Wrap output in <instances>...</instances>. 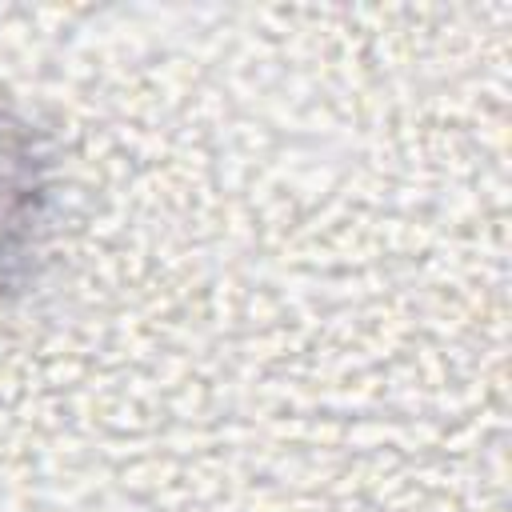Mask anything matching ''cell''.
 Listing matches in <instances>:
<instances>
[{
  "label": "cell",
  "mask_w": 512,
  "mask_h": 512,
  "mask_svg": "<svg viewBox=\"0 0 512 512\" xmlns=\"http://www.w3.org/2000/svg\"><path fill=\"white\" fill-rule=\"evenodd\" d=\"M52 220V164L12 108L0 104V296L20 292L48 240Z\"/></svg>",
  "instance_id": "cell-1"
}]
</instances>
